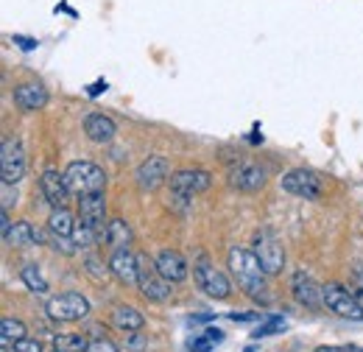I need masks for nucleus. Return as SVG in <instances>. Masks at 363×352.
<instances>
[{"label":"nucleus","instance_id":"1","mask_svg":"<svg viewBox=\"0 0 363 352\" xmlns=\"http://www.w3.org/2000/svg\"><path fill=\"white\" fill-rule=\"evenodd\" d=\"M229 271H232V277L238 280V285L249 294V297H255V299H263V302H269V285H266V268L260 265L257 260V255L255 252H249V249H240V246H235V249H229Z\"/></svg>","mask_w":363,"mask_h":352},{"label":"nucleus","instance_id":"2","mask_svg":"<svg viewBox=\"0 0 363 352\" xmlns=\"http://www.w3.org/2000/svg\"><path fill=\"white\" fill-rule=\"evenodd\" d=\"M213 185V176L201 168H187V171H177L171 176V202L179 213L190 210V202L196 193H204Z\"/></svg>","mask_w":363,"mask_h":352},{"label":"nucleus","instance_id":"3","mask_svg":"<svg viewBox=\"0 0 363 352\" xmlns=\"http://www.w3.org/2000/svg\"><path fill=\"white\" fill-rule=\"evenodd\" d=\"M65 179H67L70 193L87 196V193H101L104 190L106 174H104V168H98L90 160H76L65 168Z\"/></svg>","mask_w":363,"mask_h":352},{"label":"nucleus","instance_id":"4","mask_svg":"<svg viewBox=\"0 0 363 352\" xmlns=\"http://www.w3.org/2000/svg\"><path fill=\"white\" fill-rule=\"evenodd\" d=\"M137 288L148 302H165L171 297V282L160 274L154 260L145 255H137Z\"/></svg>","mask_w":363,"mask_h":352},{"label":"nucleus","instance_id":"5","mask_svg":"<svg viewBox=\"0 0 363 352\" xmlns=\"http://www.w3.org/2000/svg\"><path fill=\"white\" fill-rule=\"evenodd\" d=\"M279 185H282V190H288V193H294V196H299L305 202L321 199V190H324L321 176L316 171H311V168H294V171H288V174L279 179Z\"/></svg>","mask_w":363,"mask_h":352},{"label":"nucleus","instance_id":"6","mask_svg":"<svg viewBox=\"0 0 363 352\" xmlns=\"http://www.w3.org/2000/svg\"><path fill=\"white\" fill-rule=\"evenodd\" d=\"M321 294H324V305L333 313H338L344 319H352V321H363V305L355 297V291H347L344 285L333 282V285H324Z\"/></svg>","mask_w":363,"mask_h":352},{"label":"nucleus","instance_id":"7","mask_svg":"<svg viewBox=\"0 0 363 352\" xmlns=\"http://www.w3.org/2000/svg\"><path fill=\"white\" fill-rule=\"evenodd\" d=\"M48 316L53 321H79L90 313V302L76 294V291H67V294H59V297H50L48 299Z\"/></svg>","mask_w":363,"mask_h":352},{"label":"nucleus","instance_id":"8","mask_svg":"<svg viewBox=\"0 0 363 352\" xmlns=\"http://www.w3.org/2000/svg\"><path fill=\"white\" fill-rule=\"evenodd\" d=\"M26 151L20 145V140L6 137L3 140V151H0V171H3V185H17L26 176Z\"/></svg>","mask_w":363,"mask_h":352},{"label":"nucleus","instance_id":"9","mask_svg":"<svg viewBox=\"0 0 363 352\" xmlns=\"http://www.w3.org/2000/svg\"><path fill=\"white\" fill-rule=\"evenodd\" d=\"M193 277H196V285L207 297H213V299H227L229 294H232V285L224 277V271H218L216 265H210L207 260H199V263L193 265Z\"/></svg>","mask_w":363,"mask_h":352},{"label":"nucleus","instance_id":"10","mask_svg":"<svg viewBox=\"0 0 363 352\" xmlns=\"http://www.w3.org/2000/svg\"><path fill=\"white\" fill-rule=\"evenodd\" d=\"M255 255H257L260 265L266 268V274H279L282 265H285V252H282L279 241L274 238L269 229L255 235Z\"/></svg>","mask_w":363,"mask_h":352},{"label":"nucleus","instance_id":"11","mask_svg":"<svg viewBox=\"0 0 363 352\" xmlns=\"http://www.w3.org/2000/svg\"><path fill=\"white\" fill-rule=\"evenodd\" d=\"M291 291H294V299L299 302V305H305V308L316 310L324 305V294H321V288L316 285V280L308 274V271H294V280H291Z\"/></svg>","mask_w":363,"mask_h":352},{"label":"nucleus","instance_id":"12","mask_svg":"<svg viewBox=\"0 0 363 352\" xmlns=\"http://www.w3.org/2000/svg\"><path fill=\"white\" fill-rule=\"evenodd\" d=\"M229 182L238 187V190H246V193H255V190H260L263 185H266V171L257 165V163H238V165H232V171H229Z\"/></svg>","mask_w":363,"mask_h":352},{"label":"nucleus","instance_id":"13","mask_svg":"<svg viewBox=\"0 0 363 352\" xmlns=\"http://www.w3.org/2000/svg\"><path fill=\"white\" fill-rule=\"evenodd\" d=\"M40 187H43V196H45L48 204H50L53 210L67 207V202H70V187H67L65 174L48 168L45 174H43V179H40Z\"/></svg>","mask_w":363,"mask_h":352},{"label":"nucleus","instance_id":"14","mask_svg":"<svg viewBox=\"0 0 363 352\" xmlns=\"http://www.w3.org/2000/svg\"><path fill=\"white\" fill-rule=\"evenodd\" d=\"M79 219H82L84 226H90L95 232L106 224V199H104V190L101 193L79 196Z\"/></svg>","mask_w":363,"mask_h":352},{"label":"nucleus","instance_id":"15","mask_svg":"<svg viewBox=\"0 0 363 352\" xmlns=\"http://www.w3.org/2000/svg\"><path fill=\"white\" fill-rule=\"evenodd\" d=\"M168 160L165 157H148L145 163H140L137 168V185L143 190H157L165 179H168Z\"/></svg>","mask_w":363,"mask_h":352},{"label":"nucleus","instance_id":"16","mask_svg":"<svg viewBox=\"0 0 363 352\" xmlns=\"http://www.w3.org/2000/svg\"><path fill=\"white\" fill-rule=\"evenodd\" d=\"M109 271L123 285H137V255L129 249H115V255L109 258Z\"/></svg>","mask_w":363,"mask_h":352},{"label":"nucleus","instance_id":"17","mask_svg":"<svg viewBox=\"0 0 363 352\" xmlns=\"http://www.w3.org/2000/svg\"><path fill=\"white\" fill-rule=\"evenodd\" d=\"M154 263H157L160 274H162L168 282H182V280L187 277V263H184V258H182L177 249H162V252L154 258Z\"/></svg>","mask_w":363,"mask_h":352},{"label":"nucleus","instance_id":"18","mask_svg":"<svg viewBox=\"0 0 363 352\" xmlns=\"http://www.w3.org/2000/svg\"><path fill=\"white\" fill-rule=\"evenodd\" d=\"M14 104H17L23 112L43 109L48 104V92L43 84H20V87H14Z\"/></svg>","mask_w":363,"mask_h":352},{"label":"nucleus","instance_id":"19","mask_svg":"<svg viewBox=\"0 0 363 352\" xmlns=\"http://www.w3.org/2000/svg\"><path fill=\"white\" fill-rule=\"evenodd\" d=\"M84 132H87V137H90L92 143H109L118 134V126H115L112 118L92 112V115H87V121H84Z\"/></svg>","mask_w":363,"mask_h":352},{"label":"nucleus","instance_id":"20","mask_svg":"<svg viewBox=\"0 0 363 352\" xmlns=\"http://www.w3.org/2000/svg\"><path fill=\"white\" fill-rule=\"evenodd\" d=\"M104 243L112 246V249H129V243H132V226H129V221L123 219L109 221L104 226Z\"/></svg>","mask_w":363,"mask_h":352},{"label":"nucleus","instance_id":"21","mask_svg":"<svg viewBox=\"0 0 363 352\" xmlns=\"http://www.w3.org/2000/svg\"><path fill=\"white\" fill-rule=\"evenodd\" d=\"M40 241H43V232L34 229L28 221H14V226H11L9 235H6V243H9V246H20V249L34 246V243H40Z\"/></svg>","mask_w":363,"mask_h":352},{"label":"nucleus","instance_id":"22","mask_svg":"<svg viewBox=\"0 0 363 352\" xmlns=\"http://www.w3.org/2000/svg\"><path fill=\"white\" fill-rule=\"evenodd\" d=\"M48 229H50L53 235H59V238H73V235H76V229H79V224L73 221V216H70L65 207H59V210H53V213H50V219H48Z\"/></svg>","mask_w":363,"mask_h":352},{"label":"nucleus","instance_id":"23","mask_svg":"<svg viewBox=\"0 0 363 352\" xmlns=\"http://www.w3.org/2000/svg\"><path fill=\"white\" fill-rule=\"evenodd\" d=\"M112 319H115V324H118L121 330H126V333H137V330L145 324V316L137 308H132V305H121V308L112 313Z\"/></svg>","mask_w":363,"mask_h":352},{"label":"nucleus","instance_id":"24","mask_svg":"<svg viewBox=\"0 0 363 352\" xmlns=\"http://www.w3.org/2000/svg\"><path fill=\"white\" fill-rule=\"evenodd\" d=\"M53 347L62 352H87L90 339L82 333H62V336H53Z\"/></svg>","mask_w":363,"mask_h":352},{"label":"nucleus","instance_id":"25","mask_svg":"<svg viewBox=\"0 0 363 352\" xmlns=\"http://www.w3.org/2000/svg\"><path fill=\"white\" fill-rule=\"evenodd\" d=\"M0 336H3V344H14V341H20V339H26L28 333H26V324L20 321V319H3L0 321Z\"/></svg>","mask_w":363,"mask_h":352},{"label":"nucleus","instance_id":"26","mask_svg":"<svg viewBox=\"0 0 363 352\" xmlns=\"http://www.w3.org/2000/svg\"><path fill=\"white\" fill-rule=\"evenodd\" d=\"M20 277H23V282H26L31 291L48 294V280L43 277V271H40L37 265H23V268H20Z\"/></svg>","mask_w":363,"mask_h":352},{"label":"nucleus","instance_id":"27","mask_svg":"<svg viewBox=\"0 0 363 352\" xmlns=\"http://www.w3.org/2000/svg\"><path fill=\"white\" fill-rule=\"evenodd\" d=\"M279 330H285V319H282V316H272V319H266L252 336H255V339H266V336H274V333H279Z\"/></svg>","mask_w":363,"mask_h":352},{"label":"nucleus","instance_id":"28","mask_svg":"<svg viewBox=\"0 0 363 352\" xmlns=\"http://www.w3.org/2000/svg\"><path fill=\"white\" fill-rule=\"evenodd\" d=\"M87 352H121L118 350V344L115 341H109L106 336H98V339H92Z\"/></svg>","mask_w":363,"mask_h":352},{"label":"nucleus","instance_id":"29","mask_svg":"<svg viewBox=\"0 0 363 352\" xmlns=\"http://www.w3.org/2000/svg\"><path fill=\"white\" fill-rule=\"evenodd\" d=\"M14 347V352H43V341H37V339H20V341H14L11 344Z\"/></svg>","mask_w":363,"mask_h":352},{"label":"nucleus","instance_id":"30","mask_svg":"<svg viewBox=\"0 0 363 352\" xmlns=\"http://www.w3.org/2000/svg\"><path fill=\"white\" fill-rule=\"evenodd\" d=\"M229 319H232V321H257L260 313H238V310H235V313H229Z\"/></svg>","mask_w":363,"mask_h":352},{"label":"nucleus","instance_id":"31","mask_svg":"<svg viewBox=\"0 0 363 352\" xmlns=\"http://www.w3.org/2000/svg\"><path fill=\"white\" fill-rule=\"evenodd\" d=\"M14 43L20 45V48H23V50H34V48H37V40H31V37H20V34H14Z\"/></svg>","mask_w":363,"mask_h":352},{"label":"nucleus","instance_id":"32","mask_svg":"<svg viewBox=\"0 0 363 352\" xmlns=\"http://www.w3.org/2000/svg\"><path fill=\"white\" fill-rule=\"evenodd\" d=\"M204 336H207V339H210L213 344H221V341H224V333H221V330H213V327H210V330H207Z\"/></svg>","mask_w":363,"mask_h":352},{"label":"nucleus","instance_id":"33","mask_svg":"<svg viewBox=\"0 0 363 352\" xmlns=\"http://www.w3.org/2000/svg\"><path fill=\"white\" fill-rule=\"evenodd\" d=\"M101 89H106V82H98V84H92V87H90V95H98Z\"/></svg>","mask_w":363,"mask_h":352},{"label":"nucleus","instance_id":"34","mask_svg":"<svg viewBox=\"0 0 363 352\" xmlns=\"http://www.w3.org/2000/svg\"><path fill=\"white\" fill-rule=\"evenodd\" d=\"M56 352H62V350H56Z\"/></svg>","mask_w":363,"mask_h":352}]
</instances>
